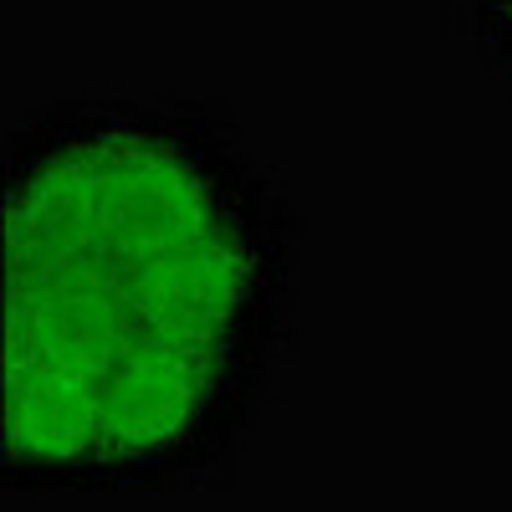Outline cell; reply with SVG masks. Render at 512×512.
<instances>
[{"label":"cell","mask_w":512,"mask_h":512,"mask_svg":"<svg viewBox=\"0 0 512 512\" xmlns=\"http://www.w3.org/2000/svg\"><path fill=\"white\" fill-rule=\"evenodd\" d=\"M308 216L226 98L72 88L6 128L0 482L139 502L221 482L297 354Z\"/></svg>","instance_id":"obj_1"},{"label":"cell","mask_w":512,"mask_h":512,"mask_svg":"<svg viewBox=\"0 0 512 512\" xmlns=\"http://www.w3.org/2000/svg\"><path fill=\"white\" fill-rule=\"evenodd\" d=\"M446 21L456 26V36L472 41L477 62L512 108V0H466L446 11Z\"/></svg>","instance_id":"obj_2"}]
</instances>
